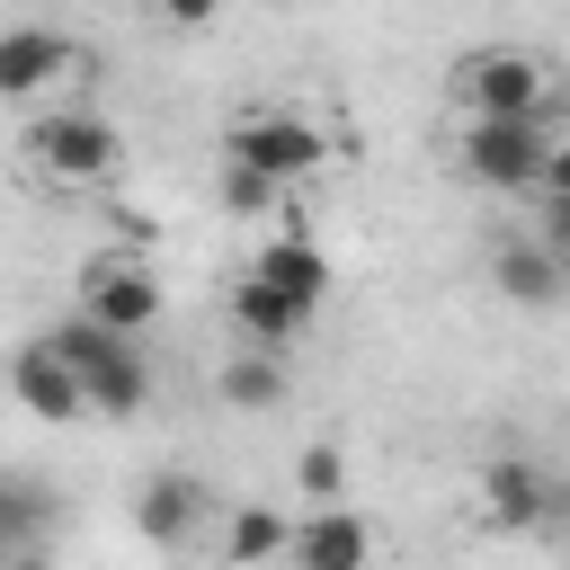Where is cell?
<instances>
[{"instance_id": "1", "label": "cell", "mask_w": 570, "mask_h": 570, "mask_svg": "<svg viewBox=\"0 0 570 570\" xmlns=\"http://www.w3.org/2000/svg\"><path fill=\"white\" fill-rule=\"evenodd\" d=\"M321 294H330V258H321L303 232H285V240H267V249L249 258V276H240V294H232V321H240L249 347L285 356V338H303V321L321 312Z\"/></svg>"}, {"instance_id": "10", "label": "cell", "mask_w": 570, "mask_h": 570, "mask_svg": "<svg viewBox=\"0 0 570 570\" xmlns=\"http://www.w3.org/2000/svg\"><path fill=\"white\" fill-rule=\"evenodd\" d=\"M71 62H80V45L62 27H0V98H27Z\"/></svg>"}, {"instance_id": "9", "label": "cell", "mask_w": 570, "mask_h": 570, "mask_svg": "<svg viewBox=\"0 0 570 570\" xmlns=\"http://www.w3.org/2000/svg\"><path fill=\"white\" fill-rule=\"evenodd\" d=\"M9 392H18V410H36V419H89V392H80V374L53 356V338H27L18 347V365H9Z\"/></svg>"}, {"instance_id": "2", "label": "cell", "mask_w": 570, "mask_h": 570, "mask_svg": "<svg viewBox=\"0 0 570 570\" xmlns=\"http://www.w3.org/2000/svg\"><path fill=\"white\" fill-rule=\"evenodd\" d=\"M45 338H53V356L80 374V392H89V419H134V410L151 401L142 338H116V330H98V321H62V330H45Z\"/></svg>"}, {"instance_id": "17", "label": "cell", "mask_w": 570, "mask_h": 570, "mask_svg": "<svg viewBox=\"0 0 570 570\" xmlns=\"http://www.w3.org/2000/svg\"><path fill=\"white\" fill-rule=\"evenodd\" d=\"M223 196H232L240 214H267V205H285V187H276V178H249V169H223Z\"/></svg>"}, {"instance_id": "12", "label": "cell", "mask_w": 570, "mask_h": 570, "mask_svg": "<svg viewBox=\"0 0 570 570\" xmlns=\"http://www.w3.org/2000/svg\"><path fill=\"white\" fill-rule=\"evenodd\" d=\"M196 517H205V490H196L187 472H160V481H142V499H134V525H142L151 543H178Z\"/></svg>"}, {"instance_id": "14", "label": "cell", "mask_w": 570, "mask_h": 570, "mask_svg": "<svg viewBox=\"0 0 570 570\" xmlns=\"http://www.w3.org/2000/svg\"><path fill=\"white\" fill-rule=\"evenodd\" d=\"M223 401H232V410H276V401H285V356L240 347V356L223 365Z\"/></svg>"}, {"instance_id": "3", "label": "cell", "mask_w": 570, "mask_h": 570, "mask_svg": "<svg viewBox=\"0 0 570 570\" xmlns=\"http://www.w3.org/2000/svg\"><path fill=\"white\" fill-rule=\"evenodd\" d=\"M321 160H330V142H321V125L294 116V107H249V116L223 125V169H249V178L294 187V178H312Z\"/></svg>"}, {"instance_id": "7", "label": "cell", "mask_w": 570, "mask_h": 570, "mask_svg": "<svg viewBox=\"0 0 570 570\" xmlns=\"http://www.w3.org/2000/svg\"><path fill=\"white\" fill-rule=\"evenodd\" d=\"M285 561L294 570H365L374 561V525L356 508H303L294 534H285Z\"/></svg>"}, {"instance_id": "5", "label": "cell", "mask_w": 570, "mask_h": 570, "mask_svg": "<svg viewBox=\"0 0 570 570\" xmlns=\"http://www.w3.org/2000/svg\"><path fill=\"white\" fill-rule=\"evenodd\" d=\"M151 312H160V276H151L142 249H98V258L80 267V321H98V330H116V338H142Z\"/></svg>"}, {"instance_id": "19", "label": "cell", "mask_w": 570, "mask_h": 570, "mask_svg": "<svg viewBox=\"0 0 570 570\" xmlns=\"http://www.w3.org/2000/svg\"><path fill=\"white\" fill-rule=\"evenodd\" d=\"M543 249H552V267H570V205L543 214Z\"/></svg>"}, {"instance_id": "6", "label": "cell", "mask_w": 570, "mask_h": 570, "mask_svg": "<svg viewBox=\"0 0 570 570\" xmlns=\"http://www.w3.org/2000/svg\"><path fill=\"white\" fill-rule=\"evenodd\" d=\"M543 62L517 53V45H490V53H463V98H472V125H543Z\"/></svg>"}, {"instance_id": "16", "label": "cell", "mask_w": 570, "mask_h": 570, "mask_svg": "<svg viewBox=\"0 0 570 570\" xmlns=\"http://www.w3.org/2000/svg\"><path fill=\"white\" fill-rule=\"evenodd\" d=\"M294 481H303V499H312V508H347V463H338V445H303Z\"/></svg>"}, {"instance_id": "15", "label": "cell", "mask_w": 570, "mask_h": 570, "mask_svg": "<svg viewBox=\"0 0 570 570\" xmlns=\"http://www.w3.org/2000/svg\"><path fill=\"white\" fill-rule=\"evenodd\" d=\"M499 285H508L517 303H552L561 267H552V249H543V240H508V249H499Z\"/></svg>"}, {"instance_id": "11", "label": "cell", "mask_w": 570, "mask_h": 570, "mask_svg": "<svg viewBox=\"0 0 570 570\" xmlns=\"http://www.w3.org/2000/svg\"><path fill=\"white\" fill-rule=\"evenodd\" d=\"M481 508H490V525H543L552 517V490H543V472L534 463H490V481H481Z\"/></svg>"}, {"instance_id": "8", "label": "cell", "mask_w": 570, "mask_h": 570, "mask_svg": "<svg viewBox=\"0 0 570 570\" xmlns=\"http://www.w3.org/2000/svg\"><path fill=\"white\" fill-rule=\"evenodd\" d=\"M543 142H552L543 125H472V134H463V169H472L481 187H508V196H517V187L543 178Z\"/></svg>"}, {"instance_id": "13", "label": "cell", "mask_w": 570, "mask_h": 570, "mask_svg": "<svg viewBox=\"0 0 570 570\" xmlns=\"http://www.w3.org/2000/svg\"><path fill=\"white\" fill-rule=\"evenodd\" d=\"M285 534H294V517H285V508H232L223 552H232L240 570H258V561H285Z\"/></svg>"}, {"instance_id": "4", "label": "cell", "mask_w": 570, "mask_h": 570, "mask_svg": "<svg viewBox=\"0 0 570 570\" xmlns=\"http://www.w3.org/2000/svg\"><path fill=\"white\" fill-rule=\"evenodd\" d=\"M27 160H36L53 187H107L116 160H125V142H116L107 116H89V107H53V116L27 125Z\"/></svg>"}, {"instance_id": "20", "label": "cell", "mask_w": 570, "mask_h": 570, "mask_svg": "<svg viewBox=\"0 0 570 570\" xmlns=\"http://www.w3.org/2000/svg\"><path fill=\"white\" fill-rule=\"evenodd\" d=\"M561 517H570V508H561Z\"/></svg>"}, {"instance_id": "18", "label": "cell", "mask_w": 570, "mask_h": 570, "mask_svg": "<svg viewBox=\"0 0 570 570\" xmlns=\"http://www.w3.org/2000/svg\"><path fill=\"white\" fill-rule=\"evenodd\" d=\"M534 187H543L552 205H570V134H552V142H543V178H534Z\"/></svg>"}]
</instances>
